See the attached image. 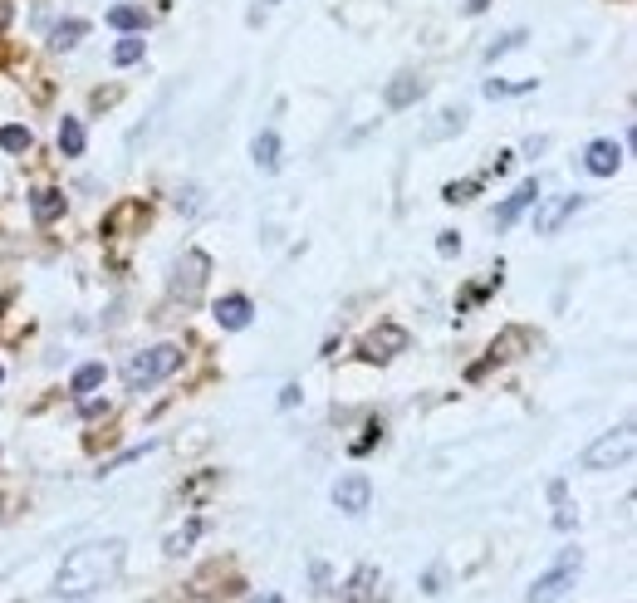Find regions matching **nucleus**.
<instances>
[{"label": "nucleus", "instance_id": "1", "mask_svg": "<svg viewBox=\"0 0 637 603\" xmlns=\"http://www.w3.org/2000/svg\"><path fill=\"white\" fill-rule=\"evenodd\" d=\"M123 569V539H93V545H79L74 555H65L55 579V594L65 599H83L93 589H103L113 574Z\"/></svg>", "mask_w": 637, "mask_h": 603}, {"label": "nucleus", "instance_id": "29", "mask_svg": "<svg viewBox=\"0 0 637 603\" xmlns=\"http://www.w3.org/2000/svg\"><path fill=\"white\" fill-rule=\"evenodd\" d=\"M486 5H490V0H466V10H471V15H480Z\"/></svg>", "mask_w": 637, "mask_h": 603}, {"label": "nucleus", "instance_id": "17", "mask_svg": "<svg viewBox=\"0 0 637 603\" xmlns=\"http://www.w3.org/2000/svg\"><path fill=\"white\" fill-rule=\"evenodd\" d=\"M83 142H89V138H83V123H79V118H65V123H59V152H65V158H79Z\"/></svg>", "mask_w": 637, "mask_h": 603}, {"label": "nucleus", "instance_id": "10", "mask_svg": "<svg viewBox=\"0 0 637 603\" xmlns=\"http://www.w3.org/2000/svg\"><path fill=\"white\" fill-rule=\"evenodd\" d=\"M583 168H589L593 177H613L623 168V148L613 138H593L589 148H583Z\"/></svg>", "mask_w": 637, "mask_h": 603}, {"label": "nucleus", "instance_id": "8", "mask_svg": "<svg viewBox=\"0 0 637 603\" xmlns=\"http://www.w3.org/2000/svg\"><path fill=\"white\" fill-rule=\"evenodd\" d=\"M583 202H589V196H579V192H569V196H555V202L549 206H539V216H535V231L539 236H555L564 221H569L573 211H583Z\"/></svg>", "mask_w": 637, "mask_h": 603}, {"label": "nucleus", "instance_id": "32", "mask_svg": "<svg viewBox=\"0 0 637 603\" xmlns=\"http://www.w3.org/2000/svg\"><path fill=\"white\" fill-rule=\"evenodd\" d=\"M265 5H275V0H265Z\"/></svg>", "mask_w": 637, "mask_h": 603}, {"label": "nucleus", "instance_id": "28", "mask_svg": "<svg viewBox=\"0 0 637 603\" xmlns=\"http://www.w3.org/2000/svg\"><path fill=\"white\" fill-rule=\"evenodd\" d=\"M295 402H299V388H295V383H289V388L280 392V408H295Z\"/></svg>", "mask_w": 637, "mask_h": 603}, {"label": "nucleus", "instance_id": "4", "mask_svg": "<svg viewBox=\"0 0 637 603\" xmlns=\"http://www.w3.org/2000/svg\"><path fill=\"white\" fill-rule=\"evenodd\" d=\"M633 422H623V427H613V432H603L598 442L589 446V452H583V466H589V471H613V466H623L633 456Z\"/></svg>", "mask_w": 637, "mask_h": 603}, {"label": "nucleus", "instance_id": "11", "mask_svg": "<svg viewBox=\"0 0 637 603\" xmlns=\"http://www.w3.org/2000/svg\"><path fill=\"white\" fill-rule=\"evenodd\" d=\"M250 319H255V305H250L245 295H226V299H216V324H221V329H231V334H236V329H245V324H250Z\"/></svg>", "mask_w": 637, "mask_h": 603}, {"label": "nucleus", "instance_id": "3", "mask_svg": "<svg viewBox=\"0 0 637 603\" xmlns=\"http://www.w3.org/2000/svg\"><path fill=\"white\" fill-rule=\"evenodd\" d=\"M579 574H583V555H579V549H564L559 564L529 584L525 603H564V594H573V584H579Z\"/></svg>", "mask_w": 637, "mask_h": 603}, {"label": "nucleus", "instance_id": "20", "mask_svg": "<svg viewBox=\"0 0 637 603\" xmlns=\"http://www.w3.org/2000/svg\"><path fill=\"white\" fill-rule=\"evenodd\" d=\"M30 142H35V138H30L25 123H5V128H0V148H5V152H30Z\"/></svg>", "mask_w": 637, "mask_h": 603}, {"label": "nucleus", "instance_id": "24", "mask_svg": "<svg viewBox=\"0 0 637 603\" xmlns=\"http://www.w3.org/2000/svg\"><path fill=\"white\" fill-rule=\"evenodd\" d=\"M461 123H466V108H446V113H442V123L432 128V138H446V133H461Z\"/></svg>", "mask_w": 637, "mask_h": 603}, {"label": "nucleus", "instance_id": "23", "mask_svg": "<svg viewBox=\"0 0 637 603\" xmlns=\"http://www.w3.org/2000/svg\"><path fill=\"white\" fill-rule=\"evenodd\" d=\"M520 45H525V30H510V35H500L495 45L486 49V59H490V65H495L500 55H510V49H520Z\"/></svg>", "mask_w": 637, "mask_h": 603}, {"label": "nucleus", "instance_id": "27", "mask_svg": "<svg viewBox=\"0 0 637 603\" xmlns=\"http://www.w3.org/2000/svg\"><path fill=\"white\" fill-rule=\"evenodd\" d=\"M79 412H83V418H99V412H108V402H99V398H83V402H79Z\"/></svg>", "mask_w": 637, "mask_h": 603}, {"label": "nucleus", "instance_id": "5", "mask_svg": "<svg viewBox=\"0 0 637 603\" xmlns=\"http://www.w3.org/2000/svg\"><path fill=\"white\" fill-rule=\"evenodd\" d=\"M407 329H398V324H378L373 334H363V344H358V353L368 363H388V358H398V353H407Z\"/></svg>", "mask_w": 637, "mask_h": 603}, {"label": "nucleus", "instance_id": "19", "mask_svg": "<svg viewBox=\"0 0 637 603\" xmlns=\"http://www.w3.org/2000/svg\"><path fill=\"white\" fill-rule=\"evenodd\" d=\"M142 49H148V45H142V35H123L118 45H113V65H123V69H128V65H138V59H142Z\"/></svg>", "mask_w": 637, "mask_h": 603}, {"label": "nucleus", "instance_id": "26", "mask_svg": "<svg viewBox=\"0 0 637 603\" xmlns=\"http://www.w3.org/2000/svg\"><path fill=\"white\" fill-rule=\"evenodd\" d=\"M456 251H461V236H456V231H442V236H436V255L452 260Z\"/></svg>", "mask_w": 637, "mask_h": 603}, {"label": "nucleus", "instance_id": "12", "mask_svg": "<svg viewBox=\"0 0 637 603\" xmlns=\"http://www.w3.org/2000/svg\"><path fill=\"white\" fill-rule=\"evenodd\" d=\"M422 93H426V84H422L417 74H398V79L388 84V93H383V99H388V108H412Z\"/></svg>", "mask_w": 637, "mask_h": 603}, {"label": "nucleus", "instance_id": "15", "mask_svg": "<svg viewBox=\"0 0 637 603\" xmlns=\"http://www.w3.org/2000/svg\"><path fill=\"white\" fill-rule=\"evenodd\" d=\"M103 378H108V373H103V363H83L74 378H69V392H74V398H89V392L103 388Z\"/></svg>", "mask_w": 637, "mask_h": 603}, {"label": "nucleus", "instance_id": "16", "mask_svg": "<svg viewBox=\"0 0 637 603\" xmlns=\"http://www.w3.org/2000/svg\"><path fill=\"white\" fill-rule=\"evenodd\" d=\"M108 25L123 30V35H133V30L148 25V15H142V5H113V10H108Z\"/></svg>", "mask_w": 637, "mask_h": 603}, {"label": "nucleus", "instance_id": "6", "mask_svg": "<svg viewBox=\"0 0 637 603\" xmlns=\"http://www.w3.org/2000/svg\"><path fill=\"white\" fill-rule=\"evenodd\" d=\"M333 505H339L343 515H368L373 505V481L368 476H339V486H333Z\"/></svg>", "mask_w": 637, "mask_h": 603}, {"label": "nucleus", "instance_id": "25", "mask_svg": "<svg viewBox=\"0 0 637 603\" xmlns=\"http://www.w3.org/2000/svg\"><path fill=\"white\" fill-rule=\"evenodd\" d=\"M480 192V177H471V182H452L446 186V202H466V196Z\"/></svg>", "mask_w": 637, "mask_h": 603}, {"label": "nucleus", "instance_id": "22", "mask_svg": "<svg viewBox=\"0 0 637 603\" xmlns=\"http://www.w3.org/2000/svg\"><path fill=\"white\" fill-rule=\"evenodd\" d=\"M202 520H192V525H186V530H176V535H167V555H186V549H192L196 545V535H202Z\"/></svg>", "mask_w": 637, "mask_h": 603}, {"label": "nucleus", "instance_id": "21", "mask_svg": "<svg viewBox=\"0 0 637 603\" xmlns=\"http://www.w3.org/2000/svg\"><path fill=\"white\" fill-rule=\"evenodd\" d=\"M535 79H490L486 84V99H515V93H529Z\"/></svg>", "mask_w": 637, "mask_h": 603}, {"label": "nucleus", "instance_id": "14", "mask_svg": "<svg viewBox=\"0 0 637 603\" xmlns=\"http://www.w3.org/2000/svg\"><path fill=\"white\" fill-rule=\"evenodd\" d=\"M250 158H255L260 172H275L280 168V133H255V142H250Z\"/></svg>", "mask_w": 637, "mask_h": 603}, {"label": "nucleus", "instance_id": "9", "mask_svg": "<svg viewBox=\"0 0 637 603\" xmlns=\"http://www.w3.org/2000/svg\"><path fill=\"white\" fill-rule=\"evenodd\" d=\"M206 270H211V260H206L202 251H186V260L176 265V285H172V289L186 299V305H192V299L202 295V280H206Z\"/></svg>", "mask_w": 637, "mask_h": 603}, {"label": "nucleus", "instance_id": "2", "mask_svg": "<svg viewBox=\"0 0 637 603\" xmlns=\"http://www.w3.org/2000/svg\"><path fill=\"white\" fill-rule=\"evenodd\" d=\"M176 368H182V349L158 344V349L133 353V358L123 363V383H128V392H142V388H158L162 378H172Z\"/></svg>", "mask_w": 637, "mask_h": 603}, {"label": "nucleus", "instance_id": "13", "mask_svg": "<svg viewBox=\"0 0 637 603\" xmlns=\"http://www.w3.org/2000/svg\"><path fill=\"white\" fill-rule=\"evenodd\" d=\"M30 211H35L39 226L59 221V216H65V192H55V186H39V192L30 196Z\"/></svg>", "mask_w": 637, "mask_h": 603}, {"label": "nucleus", "instance_id": "18", "mask_svg": "<svg viewBox=\"0 0 637 603\" xmlns=\"http://www.w3.org/2000/svg\"><path fill=\"white\" fill-rule=\"evenodd\" d=\"M83 35H89V25H83V20H59L55 35H49V45H55V49H74Z\"/></svg>", "mask_w": 637, "mask_h": 603}, {"label": "nucleus", "instance_id": "7", "mask_svg": "<svg viewBox=\"0 0 637 603\" xmlns=\"http://www.w3.org/2000/svg\"><path fill=\"white\" fill-rule=\"evenodd\" d=\"M529 206H539V177H529V182H520L515 192H510L505 202H500V211H495V226H500V231H505V226H515L520 216L529 211Z\"/></svg>", "mask_w": 637, "mask_h": 603}, {"label": "nucleus", "instance_id": "31", "mask_svg": "<svg viewBox=\"0 0 637 603\" xmlns=\"http://www.w3.org/2000/svg\"><path fill=\"white\" fill-rule=\"evenodd\" d=\"M265 603H280V599H265Z\"/></svg>", "mask_w": 637, "mask_h": 603}, {"label": "nucleus", "instance_id": "30", "mask_svg": "<svg viewBox=\"0 0 637 603\" xmlns=\"http://www.w3.org/2000/svg\"><path fill=\"white\" fill-rule=\"evenodd\" d=\"M0 383H5V368H0Z\"/></svg>", "mask_w": 637, "mask_h": 603}]
</instances>
